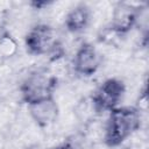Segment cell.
Returning <instances> with one entry per match:
<instances>
[{
	"mask_svg": "<svg viewBox=\"0 0 149 149\" xmlns=\"http://www.w3.org/2000/svg\"><path fill=\"white\" fill-rule=\"evenodd\" d=\"M101 64V56L92 44H83L74 55V70L83 76L93 74Z\"/></svg>",
	"mask_w": 149,
	"mask_h": 149,
	"instance_id": "cell-5",
	"label": "cell"
},
{
	"mask_svg": "<svg viewBox=\"0 0 149 149\" xmlns=\"http://www.w3.org/2000/svg\"><path fill=\"white\" fill-rule=\"evenodd\" d=\"M26 47L33 55L52 54L56 49L61 48L55 29L45 23L36 24L28 31L26 36Z\"/></svg>",
	"mask_w": 149,
	"mask_h": 149,
	"instance_id": "cell-3",
	"label": "cell"
},
{
	"mask_svg": "<svg viewBox=\"0 0 149 149\" xmlns=\"http://www.w3.org/2000/svg\"><path fill=\"white\" fill-rule=\"evenodd\" d=\"M55 87L56 78L52 74H49L45 70H36L28 74L23 80L20 91L23 101L31 105L37 101L52 98Z\"/></svg>",
	"mask_w": 149,
	"mask_h": 149,
	"instance_id": "cell-2",
	"label": "cell"
},
{
	"mask_svg": "<svg viewBox=\"0 0 149 149\" xmlns=\"http://www.w3.org/2000/svg\"><path fill=\"white\" fill-rule=\"evenodd\" d=\"M23 149H34L33 147H27V148H23Z\"/></svg>",
	"mask_w": 149,
	"mask_h": 149,
	"instance_id": "cell-12",
	"label": "cell"
},
{
	"mask_svg": "<svg viewBox=\"0 0 149 149\" xmlns=\"http://www.w3.org/2000/svg\"><path fill=\"white\" fill-rule=\"evenodd\" d=\"M141 126L140 112L130 107H116L111 111L104 140L107 146L116 147L128 139Z\"/></svg>",
	"mask_w": 149,
	"mask_h": 149,
	"instance_id": "cell-1",
	"label": "cell"
},
{
	"mask_svg": "<svg viewBox=\"0 0 149 149\" xmlns=\"http://www.w3.org/2000/svg\"><path fill=\"white\" fill-rule=\"evenodd\" d=\"M28 107L30 118L38 127H48L52 125L58 118L59 109L54 97L28 105Z\"/></svg>",
	"mask_w": 149,
	"mask_h": 149,
	"instance_id": "cell-6",
	"label": "cell"
},
{
	"mask_svg": "<svg viewBox=\"0 0 149 149\" xmlns=\"http://www.w3.org/2000/svg\"><path fill=\"white\" fill-rule=\"evenodd\" d=\"M125 93V85L115 79L111 78L104 81V84L98 88L92 100L99 111H112L116 108L118 104L121 101Z\"/></svg>",
	"mask_w": 149,
	"mask_h": 149,
	"instance_id": "cell-4",
	"label": "cell"
},
{
	"mask_svg": "<svg viewBox=\"0 0 149 149\" xmlns=\"http://www.w3.org/2000/svg\"><path fill=\"white\" fill-rule=\"evenodd\" d=\"M76 115L81 121H90L95 112H98L92 99H84L76 106Z\"/></svg>",
	"mask_w": 149,
	"mask_h": 149,
	"instance_id": "cell-9",
	"label": "cell"
},
{
	"mask_svg": "<svg viewBox=\"0 0 149 149\" xmlns=\"http://www.w3.org/2000/svg\"><path fill=\"white\" fill-rule=\"evenodd\" d=\"M90 17V9L86 6H77L68 13L65 17V26L69 31L79 33L87 27Z\"/></svg>",
	"mask_w": 149,
	"mask_h": 149,
	"instance_id": "cell-8",
	"label": "cell"
},
{
	"mask_svg": "<svg viewBox=\"0 0 149 149\" xmlns=\"http://www.w3.org/2000/svg\"><path fill=\"white\" fill-rule=\"evenodd\" d=\"M55 149H70L68 147H58V148H55Z\"/></svg>",
	"mask_w": 149,
	"mask_h": 149,
	"instance_id": "cell-11",
	"label": "cell"
},
{
	"mask_svg": "<svg viewBox=\"0 0 149 149\" xmlns=\"http://www.w3.org/2000/svg\"><path fill=\"white\" fill-rule=\"evenodd\" d=\"M139 9L129 3H119L112 12L111 27L118 34L128 33L136 23Z\"/></svg>",
	"mask_w": 149,
	"mask_h": 149,
	"instance_id": "cell-7",
	"label": "cell"
},
{
	"mask_svg": "<svg viewBox=\"0 0 149 149\" xmlns=\"http://www.w3.org/2000/svg\"><path fill=\"white\" fill-rule=\"evenodd\" d=\"M17 52V42L9 34H2L0 36V56L9 58Z\"/></svg>",
	"mask_w": 149,
	"mask_h": 149,
	"instance_id": "cell-10",
	"label": "cell"
}]
</instances>
